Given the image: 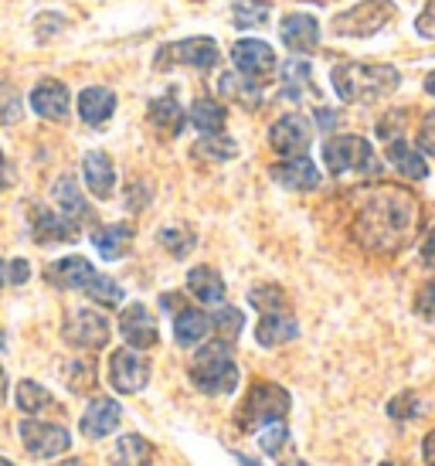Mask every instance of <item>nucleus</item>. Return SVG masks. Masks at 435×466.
Here are the masks:
<instances>
[{"label": "nucleus", "mask_w": 435, "mask_h": 466, "mask_svg": "<svg viewBox=\"0 0 435 466\" xmlns=\"http://www.w3.org/2000/svg\"><path fill=\"white\" fill-rule=\"evenodd\" d=\"M347 238L374 259H395L415 242L422 205L401 184H360L344 195Z\"/></svg>", "instance_id": "f257e3e1"}, {"label": "nucleus", "mask_w": 435, "mask_h": 466, "mask_svg": "<svg viewBox=\"0 0 435 466\" xmlns=\"http://www.w3.org/2000/svg\"><path fill=\"white\" fill-rule=\"evenodd\" d=\"M330 82L344 103H378L401 86V72L381 62H344L330 72Z\"/></svg>", "instance_id": "f03ea898"}, {"label": "nucleus", "mask_w": 435, "mask_h": 466, "mask_svg": "<svg viewBox=\"0 0 435 466\" xmlns=\"http://www.w3.org/2000/svg\"><path fill=\"white\" fill-rule=\"evenodd\" d=\"M191 381L205 395H231L242 381V371L231 358V348L225 340H215L194 354L191 361Z\"/></svg>", "instance_id": "7ed1b4c3"}, {"label": "nucleus", "mask_w": 435, "mask_h": 466, "mask_svg": "<svg viewBox=\"0 0 435 466\" xmlns=\"http://www.w3.org/2000/svg\"><path fill=\"white\" fill-rule=\"evenodd\" d=\"M289 391L276 385V381H256L245 401L238 405V412H235V422L242 432H258L262 426H269V422H282L286 415H289Z\"/></svg>", "instance_id": "20e7f679"}, {"label": "nucleus", "mask_w": 435, "mask_h": 466, "mask_svg": "<svg viewBox=\"0 0 435 466\" xmlns=\"http://www.w3.org/2000/svg\"><path fill=\"white\" fill-rule=\"evenodd\" d=\"M395 17H398L395 0H360L350 11L333 17L330 31L337 38H374V35L384 31Z\"/></svg>", "instance_id": "39448f33"}, {"label": "nucleus", "mask_w": 435, "mask_h": 466, "mask_svg": "<svg viewBox=\"0 0 435 466\" xmlns=\"http://www.w3.org/2000/svg\"><path fill=\"white\" fill-rule=\"evenodd\" d=\"M323 164L333 177L340 174H381V164L374 157V147L364 137H330L323 143Z\"/></svg>", "instance_id": "423d86ee"}, {"label": "nucleus", "mask_w": 435, "mask_h": 466, "mask_svg": "<svg viewBox=\"0 0 435 466\" xmlns=\"http://www.w3.org/2000/svg\"><path fill=\"white\" fill-rule=\"evenodd\" d=\"M150 381V361L137 348H119L109 354V385L119 395H137Z\"/></svg>", "instance_id": "0eeeda50"}, {"label": "nucleus", "mask_w": 435, "mask_h": 466, "mask_svg": "<svg viewBox=\"0 0 435 466\" xmlns=\"http://www.w3.org/2000/svg\"><path fill=\"white\" fill-rule=\"evenodd\" d=\"M65 340L72 348H86V350H99L109 344L113 337V327L99 310H72L68 320H65Z\"/></svg>", "instance_id": "6e6552de"}, {"label": "nucleus", "mask_w": 435, "mask_h": 466, "mask_svg": "<svg viewBox=\"0 0 435 466\" xmlns=\"http://www.w3.org/2000/svg\"><path fill=\"white\" fill-rule=\"evenodd\" d=\"M218 58H221L218 55V41L197 35V38L167 45L164 52L157 55V66H191V68H201V72H211L218 66Z\"/></svg>", "instance_id": "1a4fd4ad"}, {"label": "nucleus", "mask_w": 435, "mask_h": 466, "mask_svg": "<svg viewBox=\"0 0 435 466\" xmlns=\"http://www.w3.org/2000/svg\"><path fill=\"white\" fill-rule=\"evenodd\" d=\"M17 432H21V442L27 446V453L38 456V460L62 456L65 450L72 446V436H68L62 426H55V422H38V419H31V415L21 422Z\"/></svg>", "instance_id": "9d476101"}, {"label": "nucleus", "mask_w": 435, "mask_h": 466, "mask_svg": "<svg viewBox=\"0 0 435 466\" xmlns=\"http://www.w3.org/2000/svg\"><path fill=\"white\" fill-rule=\"evenodd\" d=\"M309 140H313V127H309L307 116L299 113H286L272 123L269 143L279 157H303L309 150Z\"/></svg>", "instance_id": "9b49d317"}, {"label": "nucleus", "mask_w": 435, "mask_h": 466, "mask_svg": "<svg viewBox=\"0 0 435 466\" xmlns=\"http://www.w3.org/2000/svg\"><path fill=\"white\" fill-rule=\"evenodd\" d=\"M231 62L238 68V76L252 78V82H262V78L276 68V52H272L266 41L242 38L231 45Z\"/></svg>", "instance_id": "f8f14e48"}, {"label": "nucleus", "mask_w": 435, "mask_h": 466, "mask_svg": "<svg viewBox=\"0 0 435 466\" xmlns=\"http://www.w3.org/2000/svg\"><path fill=\"white\" fill-rule=\"evenodd\" d=\"M119 334H123V340H126L129 348L147 350L160 340V327H157L154 313L147 310L143 303H129L126 310H123V317H119Z\"/></svg>", "instance_id": "ddd939ff"}, {"label": "nucleus", "mask_w": 435, "mask_h": 466, "mask_svg": "<svg viewBox=\"0 0 435 466\" xmlns=\"http://www.w3.org/2000/svg\"><path fill=\"white\" fill-rule=\"evenodd\" d=\"M119 422H123V405H119V401L116 399H92L89 409L82 412L78 429H82V436H86V440H106L109 432L119 429Z\"/></svg>", "instance_id": "4468645a"}, {"label": "nucleus", "mask_w": 435, "mask_h": 466, "mask_svg": "<svg viewBox=\"0 0 435 466\" xmlns=\"http://www.w3.org/2000/svg\"><path fill=\"white\" fill-rule=\"evenodd\" d=\"M68 89H65V82H55V78H45L38 82L31 96H27V106L38 113L41 119H48V123H62L68 116Z\"/></svg>", "instance_id": "2eb2a0df"}, {"label": "nucleus", "mask_w": 435, "mask_h": 466, "mask_svg": "<svg viewBox=\"0 0 435 466\" xmlns=\"http://www.w3.org/2000/svg\"><path fill=\"white\" fill-rule=\"evenodd\" d=\"M269 174L272 181L289 187V191H313V187H320V170H317V164L307 154L286 157L282 164H272Z\"/></svg>", "instance_id": "dca6fc26"}, {"label": "nucleus", "mask_w": 435, "mask_h": 466, "mask_svg": "<svg viewBox=\"0 0 435 466\" xmlns=\"http://www.w3.org/2000/svg\"><path fill=\"white\" fill-rule=\"evenodd\" d=\"M279 38L286 48L307 55L320 45V25L313 14H286L279 25Z\"/></svg>", "instance_id": "f3484780"}, {"label": "nucleus", "mask_w": 435, "mask_h": 466, "mask_svg": "<svg viewBox=\"0 0 435 466\" xmlns=\"http://www.w3.org/2000/svg\"><path fill=\"white\" fill-rule=\"evenodd\" d=\"M45 276H48V283L58 286V289H86V286L92 283L96 269H92V262L82 259V256H65V259L52 262Z\"/></svg>", "instance_id": "a211bd4d"}, {"label": "nucleus", "mask_w": 435, "mask_h": 466, "mask_svg": "<svg viewBox=\"0 0 435 466\" xmlns=\"http://www.w3.org/2000/svg\"><path fill=\"white\" fill-rule=\"evenodd\" d=\"M82 177H86V187H89L99 201H106V198L113 195L116 167H113V160H109L103 150H92V154H86V160H82Z\"/></svg>", "instance_id": "6ab92c4d"}, {"label": "nucleus", "mask_w": 435, "mask_h": 466, "mask_svg": "<svg viewBox=\"0 0 435 466\" xmlns=\"http://www.w3.org/2000/svg\"><path fill=\"white\" fill-rule=\"evenodd\" d=\"M31 232H35V242H41V246H52V242H76L78 228L68 218H65V215H55V211L35 208Z\"/></svg>", "instance_id": "aec40b11"}, {"label": "nucleus", "mask_w": 435, "mask_h": 466, "mask_svg": "<svg viewBox=\"0 0 435 466\" xmlns=\"http://www.w3.org/2000/svg\"><path fill=\"white\" fill-rule=\"evenodd\" d=\"M55 205L62 208V215L76 228H82V225H89L92 221V208L86 205V198H82V191H78L76 177H58V184H55Z\"/></svg>", "instance_id": "412c9836"}, {"label": "nucleus", "mask_w": 435, "mask_h": 466, "mask_svg": "<svg viewBox=\"0 0 435 466\" xmlns=\"http://www.w3.org/2000/svg\"><path fill=\"white\" fill-rule=\"evenodd\" d=\"M296 337H299V324L286 310L262 313V320L256 327V340L262 348H279V344H289Z\"/></svg>", "instance_id": "4be33fe9"}, {"label": "nucleus", "mask_w": 435, "mask_h": 466, "mask_svg": "<svg viewBox=\"0 0 435 466\" xmlns=\"http://www.w3.org/2000/svg\"><path fill=\"white\" fill-rule=\"evenodd\" d=\"M184 123H187V113L180 109V103L174 99V92H170V96H160V99L150 103V127H154L160 137H167V140L180 137Z\"/></svg>", "instance_id": "5701e85b"}, {"label": "nucleus", "mask_w": 435, "mask_h": 466, "mask_svg": "<svg viewBox=\"0 0 435 466\" xmlns=\"http://www.w3.org/2000/svg\"><path fill=\"white\" fill-rule=\"evenodd\" d=\"M116 113V96L103 86H89V89H82L78 96V116L82 123H89V127H103L109 123V116Z\"/></svg>", "instance_id": "b1692460"}, {"label": "nucleus", "mask_w": 435, "mask_h": 466, "mask_svg": "<svg viewBox=\"0 0 435 466\" xmlns=\"http://www.w3.org/2000/svg\"><path fill=\"white\" fill-rule=\"evenodd\" d=\"M92 246H96V252H99L103 259H109V262L123 259L129 252V246H133V225H126V221L106 225L99 232H92Z\"/></svg>", "instance_id": "393cba45"}, {"label": "nucleus", "mask_w": 435, "mask_h": 466, "mask_svg": "<svg viewBox=\"0 0 435 466\" xmlns=\"http://www.w3.org/2000/svg\"><path fill=\"white\" fill-rule=\"evenodd\" d=\"M211 330V317L205 310H194V307H180L174 313V337H177L180 348H197Z\"/></svg>", "instance_id": "a878e982"}, {"label": "nucleus", "mask_w": 435, "mask_h": 466, "mask_svg": "<svg viewBox=\"0 0 435 466\" xmlns=\"http://www.w3.org/2000/svg\"><path fill=\"white\" fill-rule=\"evenodd\" d=\"M388 160H391V167L401 174V177H409V181H425L429 177V164H425L422 150H415L409 143L401 140H388Z\"/></svg>", "instance_id": "bb28decb"}, {"label": "nucleus", "mask_w": 435, "mask_h": 466, "mask_svg": "<svg viewBox=\"0 0 435 466\" xmlns=\"http://www.w3.org/2000/svg\"><path fill=\"white\" fill-rule=\"evenodd\" d=\"M154 456H157L154 442L147 440V436H137V432L119 436L113 446V466H150Z\"/></svg>", "instance_id": "cd10ccee"}, {"label": "nucleus", "mask_w": 435, "mask_h": 466, "mask_svg": "<svg viewBox=\"0 0 435 466\" xmlns=\"http://www.w3.org/2000/svg\"><path fill=\"white\" fill-rule=\"evenodd\" d=\"M187 289H191L201 303H207V307H221V303H225V279H221L211 266H194V269L187 272Z\"/></svg>", "instance_id": "c85d7f7f"}, {"label": "nucleus", "mask_w": 435, "mask_h": 466, "mask_svg": "<svg viewBox=\"0 0 435 466\" xmlns=\"http://www.w3.org/2000/svg\"><path fill=\"white\" fill-rule=\"evenodd\" d=\"M187 119H191L194 130H201V133H221V130H225V119H228V113H225V106L215 103V99H197V103L191 106Z\"/></svg>", "instance_id": "c756f323"}, {"label": "nucleus", "mask_w": 435, "mask_h": 466, "mask_svg": "<svg viewBox=\"0 0 435 466\" xmlns=\"http://www.w3.org/2000/svg\"><path fill=\"white\" fill-rule=\"evenodd\" d=\"M14 405L21 409L25 415H38L45 409H52L55 399L48 395V389H41L38 381H17V389H14Z\"/></svg>", "instance_id": "7c9ffc66"}, {"label": "nucleus", "mask_w": 435, "mask_h": 466, "mask_svg": "<svg viewBox=\"0 0 435 466\" xmlns=\"http://www.w3.org/2000/svg\"><path fill=\"white\" fill-rule=\"evenodd\" d=\"M218 89H221V96H228V99H235V103L248 106V109H256L258 103H262V96H258L256 82L245 76H221L218 78Z\"/></svg>", "instance_id": "2f4dec72"}, {"label": "nucleus", "mask_w": 435, "mask_h": 466, "mask_svg": "<svg viewBox=\"0 0 435 466\" xmlns=\"http://www.w3.org/2000/svg\"><path fill=\"white\" fill-rule=\"evenodd\" d=\"M235 154H238V143L225 133H205L194 143V157H201V160H231Z\"/></svg>", "instance_id": "473e14b6"}, {"label": "nucleus", "mask_w": 435, "mask_h": 466, "mask_svg": "<svg viewBox=\"0 0 435 466\" xmlns=\"http://www.w3.org/2000/svg\"><path fill=\"white\" fill-rule=\"evenodd\" d=\"M269 21V0H235L231 4V25L258 27Z\"/></svg>", "instance_id": "72a5a7b5"}, {"label": "nucleus", "mask_w": 435, "mask_h": 466, "mask_svg": "<svg viewBox=\"0 0 435 466\" xmlns=\"http://www.w3.org/2000/svg\"><path fill=\"white\" fill-rule=\"evenodd\" d=\"M211 327H215L225 344H235L245 327V313L235 310V307H218L215 317H211Z\"/></svg>", "instance_id": "f704fd0d"}, {"label": "nucleus", "mask_w": 435, "mask_h": 466, "mask_svg": "<svg viewBox=\"0 0 435 466\" xmlns=\"http://www.w3.org/2000/svg\"><path fill=\"white\" fill-rule=\"evenodd\" d=\"M86 293H89L99 307H119L123 303V286L116 283V279H109V276H92V283L86 286Z\"/></svg>", "instance_id": "c9c22d12"}, {"label": "nucleus", "mask_w": 435, "mask_h": 466, "mask_svg": "<svg viewBox=\"0 0 435 466\" xmlns=\"http://www.w3.org/2000/svg\"><path fill=\"white\" fill-rule=\"evenodd\" d=\"M160 238V246L174 256V259H184V256H191V248L197 246V238H194V232H187V228H164V232L157 235Z\"/></svg>", "instance_id": "e433bc0d"}, {"label": "nucleus", "mask_w": 435, "mask_h": 466, "mask_svg": "<svg viewBox=\"0 0 435 466\" xmlns=\"http://www.w3.org/2000/svg\"><path fill=\"white\" fill-rule=\"evenodd\" d=\"M248 303L262 313H276L289 307V299H286V293H282L279 286H256V289L248 293Z\"/></svg>", "instance_id": "4c0bfd02"}, {"label": "nucleus", "mask_w": 435, "mask_h": 466, "mask_svg": "<svg viewBox=\"0 0 435 466\" xmlns=\"http://www.w3.org/2000/svg\"><path fill=\"white\" fill-rule=\"evenodd\" d=\"M258 446H262V453L279 456L289 446V429H286V422H269V426L258 429Z\"/></svg>", "instance_id": "58836bf2"}, {"label": "nucleus", "mask_w": 435, "mask_h": 466, "mask_svg": "<svg viewBox=\"0 0 435 466\" xmlns=\"http://www.w3.org/2000/svg\"><path fill=\"white\" fill-rule=\"evenodd\" d=\"M419 412H422V401H419L415 391H401V395H395V399L388 401V415L395 422H411Z\"/></svg>", "instance_id": "ea45409f"}, {"label": "nucleus", "mask_w": 435, "mask_h": 466, "mask_svg": "<svg viewBox=\"0 0 435 466\" xmlns=\"http://www.w3.org/2000/svg\"><path fill=\"white\" fill-rule=\"evenodd\" d=\"M282 82H286V96H299L303 89H309V66L307 62H286V68H282Z\"/></svg>", "instance_id": "a19ab883"}, {"label": "nucleus", "mask_w": 435, "mask_h": 466, "mask_svg": "<svg viewBox=\"0 0 435 466\" xmlns=\"http://www.w3.org/2000/svg\"><path fill=\"white\" fill-rule=\"evenodd\" d=\"M21 92L7 86V82H0V123H17L21 119Z\"/></svg>", "instance_id": "79ce46f5"}, {"label": "nucleus", "mask_w": 435, "mask_h": 466, "mask_svg": "<svg viewBox=\"0 0 435 466\" xmlns=\"http://www.w3.org/2000/svg\"><path fill=\"white\" fill-rule=\"evenodd\" d=\"M96 385V368L89 361H72L68 364V389L72 391H92Z\"/></svg>", "instance_id": "37998d69"}, {"label": "nucleus", "mask_w": 435, "mask_h": 466, "mask_svg": "<svg viewBox=\"0 0 435 466\" xmlns=\"http://www.w3.org/2000/svg\"><path fill=\"white\" fill-rule=\"evenodd\" d=\"M419 150L435 157V113H425L419 123Z\"/></svg>", "instance_id": "c03bdc74"}, {"label": "nucleus", "mask_w": 435, "mask_h": 466, "mask_svg": "<svg viewBox=\"0 0 435 466\" xmlns=\"http://www.w3.org/2000/svg\"><path fill=\"white\" fill-rule=\"evenodd\" d=\"M415 310H419V317H425V320H435V279L419 289V297H415Z\"/></svg>", "instance_id": "a18cd8bd"}, {"label": "nucleus", "mask_w": 435, "mask_h": 466, "mask_svg": "<svg viewBox=\"0 0 435 466\" xmlns=\"http://www.w3.org/2000/svg\"><path fill=\"white\" fill-rule=\"evenodd\" d=\"M415 31H419L422 38L435 41V0H429L422 11H419V17H415Z\"/></svg>", "instance_id": "49530a36"}, {"label": "nucleus", "mask_w": 435, "mask_h": 466, "mask_svg": "<svg viewBox=\"0 0 435 466\" xmlns=\"http://www.w3.org/2000/svg\"><path fill=\"white\" fill-rule=\"evenodd\" d=\"M405 116H409V113H388V116L378 123V137H381V140H398Z\"/></svg>", "instance_id": "de8ad7c7"}, {"label": "nucleus", "mask_w": 435, "mask_h": 466, "mask_svg": "<svg viewBox=\"0 0 435 466\" xmlns=\"http://www.w3.org/2000/svg\"><path fill=\"white\" fill-rule=\"evenodd\" d=\"M7 276H11V286H25L27 276H31V266L25 259H11L7 262Z\"/></svg>", "instance_id": "09e8293b"}, {"label": "nucleus", "mask_w": 435, "mask_h": 466, "mask_svg": "<svg viewBox=\"0 0 435 466\" xmlns=\"http://www.w3.org/2000/svg\"><path fill=\"white\" fill-rule=\"evenodd\" d=\"M422 262L429 266V269H435V228L429 235H425V242H422Z\"/></svg>", "instance_id": "8fccbe9b"}, {"label": "nucleus", "mask_w": 435, "mask_h": 466, "mask_svg": "<svg viewBox=\"0 0 435 466\" xmlns=\"http://www.w3.org/2000/svg\"><path fill=\"white\" fill-rule=\"evenodd\" d=\"M422 453H425V463L429 466H435V429L425 436V442H422Z\"/></svg>", "instance_id": "3c124183"}, {"label": "nucleus", "mask_w": 435, "mask_h": 466, "mask_svg": "<svg viewBox=\"0 0 435 466\" xmlns=\"http://www.w3.org/2000/svg\"><path fill=\"white\" fill-rule=\"evenodd\" d=\"M11 286V276H7V262H0V289Z\"/></svg>", "instance_id": "603ef678"}, {"label": "nucleus", "mask_w": 435, "mask_h": 466, "mask_svg": "<svg viewBox=\"0 0 435 466\" xmlns=\"http://www.w3.org/2000/svg\"><path fill=\"white\" fill-rule=\"evenodd\" d=\"M425 92L435 96V72H429V78H425Z\"/></svg>", "instance_id": "864d4df0"}, {"label": "nucleus", "mask_w": 435, "mask_h": 466, "mask_svg": "<svg viewBox=\"0 0 435 466\" xmlns=\"http://www.w3.org/2000/svg\"><path fill=\"white\" fill-rule=\"evenodd\" d=\"M235 460H238L242 466H258L256 460H252V456H242V453H235Z\"/></svg>", "instance_id": "5fc2aeb1"}, {"label": "nucleus", "mask_w": 435, "mask_h": 466, "mask_svg": "<svg viewBox=\"0 0 435 466\" xmlns=\"http://www.w3.org/2000/svg\"><path fill=\"white\" fill-rule=\"evenodd\" d=\"M279 466H309V463H303V460H282Z\"/></svg>", "instance_id": "6e6d98bb"}, {"label": "nucleus", "mask_w": 435, "mask_h": 466, "mask_svg": "<svg viewBox=\"0 0 435 466\" xmlns=\"http://www.w3.org/2000/svg\"><path fill=\"white\" fill-rule=\"evenodd\" d=\"M55 466H86L82 460H65V463H55Z\"/></svg>", "instance_id": "4d7b16f0"}, {"label": "nucleus", "mask_w": 435, "mask_h": 466, "mask_svg": "<svg viewBox=\"0 0 435 466\" xmlns=\"http://www.w3.org/2000/svg\"><path fill=\"white\" fill-rule=\"evenodd\" d=\"M4 385H7V378H4V368H0V395H4Z\"/></svg>", "instance_id": "13d9d810"}, {"label": "nucleus", "mask_w": 435, "mask_h": 466, "mask_svg": "<svg viewBox=\"0 0 435 466\" xmlns=\"http://www.w3.org/2000/svg\"><path fill=\"white\" fill-rule=\"evenodd\" d=\"M0 466H17V463H11V460H0Z\"/></svg>", "instance_id": "bf43d9fd"}, {"label": "nucleus", "mask_w": 435, "mask_h": 466, "mask_svg": "<svg viewBox=\"0 0 435 466\" xmlns=\"http://www.w3.org/2000/svg\"><path fill=\"white\" fill-rule=\"evenodd\" d=\"M4 344H7V340H4V330H0V350H4Z\"/></svg>", "instance_id": "052dcab7"}, {"label": "nucleus", "mask_w": 435, "mask_h": 466, "mask_svg": "<svg viewBox=\"0 0 435 466\" xmlns=\"http://www.w3.org/2000/svg\"><path fill=\"white\" fill-rule=\"evenodd\" d=\"M381 466H401V463H381Z\"/></svg>", "instance_id": "680f3d73"}, {"label": "nucleus", "mask_w": 435, "mask_h": 466, "mask_svg": "<svg viewBox=\"0 0 435 466\" xmlns=\"http://www.w3.org/2000/svg\"><path fill=\"white\" fill-rule=\"evenodd\" d=\"M313 4H327V0H313Z\"/></svg>", "instance_id": "e2e57ef3"}, {"label": "nucleus", "mask_w": 435, "mask_h": 466, "mask_svg": "<svg viewBox=\"0 0 435 466\" xmlns=\"http://www.w3.org/2000/svg\"><path fill=\"white\" fill-rule=\"evenodd\" d=\"M0 160H4V154H0Z\"/></svg>", "instance_id": "0e129e2a"}]
</instances>
